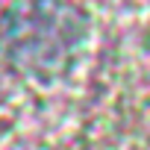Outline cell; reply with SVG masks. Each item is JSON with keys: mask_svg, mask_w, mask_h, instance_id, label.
Listing matches in <instances>:
<instances>
[{"mask_svg": "<svg viewBox=\"0 0 150 150\" xmlns=\"http://www.w3.org/2000/svg\"><path fill=\"white\" fill-rule=\"evenodd\" d=\"M0 41L18 65L53 68L80 41V18L65 0H15L3 12Z\"/></svg>", "mask_w": 150, "mask_h": 150, "instance_id": "cell-1", "label": "cell"}]
</instances>
